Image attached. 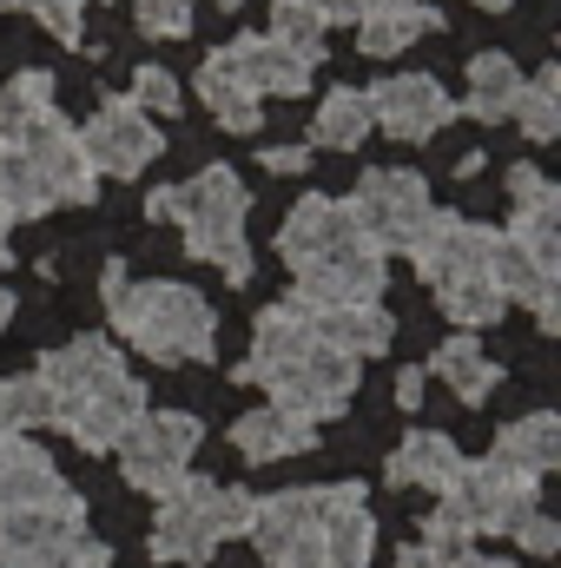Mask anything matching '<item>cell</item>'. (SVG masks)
<instances>
[{"label": "cell", "instance_id": "obj_26", "mask_svg": "<svg viewBox=\"0 0 561 568\" xmlns=\"http://www.w3.org/2000/svg\"><path fill=\"white\" fill-rule=\"evenodd\" d=\"M489 456L542 483V476L561 463V417H555V410H529V417L502 424V429H496V449H489Z\"/></svg>", "mask_w": 561, "mask_h": 568}, {"label": "cell", "instance_id": "obj_33", "mask_svg": "<svg viewBox=\"0 0 561 568\" xmlns=\"http://www.w3.org/2000/svg\"><path fill=\"white\" fill-rule=\"evenodd\" d=\"M265 33L278 40L284 53H297V60H310V67H317V60H324V33H330V27L310 13V0H272V27H265Z\"/></svg>", "mask_w": 561, "mask_h": 568}, {"label": "cell", "instance_id": "obj_27", "mask_svg": "<svg viewBox=\"0 0 561 568\" xmlns=\"http://www.w3.org/2000/svg\"><path fill=\"white\" fill-rule=\"evenodd\" d=\"M429 377H442L449 390H456V404H489V390L502 384V364L469 337V331H456L449 344H436V357L422 364Z\"/></svg>", "mask_w": 561, "mask_h": 568}, {"label": "cell", "instance_id": "obj_7", "mask_svg": "<svg viewBox=\"0 0 561 568\" xmlns=\"http://www.w3.org/2000/svg\"><path fill=\"white\" fill-rule=\"evenodd\" d=\"M0 568H113V549L86 536V503L0 516Z\"/></svg>", "mask_w": 561, "mask_h": 568}, {"label": "cell", "instance_id": "obj_46", "mask_svg": "<svg viewBox=\"0 0 561 568\" xmlns=\"http://www.w3.org/2000/svg\"><path fill=\"white\" fill-rule=\"evenodd\" d=\"M7 258H13V212L0 205V272H7Z\"/></svg>", "mask_w": 561, "mask_h": 568}, {"label": "cell", "instance_id": "obj_12", "mask_svg": "<svg viewBox=\"0 0 561 568\" xmlns=\"http://www.w3.org/2000/svg\"><path fill=\"white\" fill-rule=\"evenodd\" d=\"M192 93H198V106H205L225 133L252 140V133L265 126V87H258V60H252V33L212 47V53L198 60V73H192Z\"/></svg>", "mask_w": 561, "mask_h": 568}, {"label": "cell", "instance_id": "obj_11", "mask_svg": "<svg viewBox=\"0 0 561 568\" xmlns=\"http://www.w3.org/2000/svg\"><path fill=\"white\" fill-rule=\"evenodd\" d=\"M429 212H436L429 205V185H422V172H410V165H370L357 179V192H350V219H357V232L377 252H404Z\"/></svg>", "mask_w": 561, "mask_h": 568}, {"label": "cell", "instance_id": "obj_13", "mask_svg": "<svg viewBox=\"0 0 561 568\" xmlns=\"http://www.w3.org/2000/svg\"><path fill=\"white\" fill-rule=\"evenodd\" d=\"M73 133H80V152H86V165H93L100 179H140L145 165L165 152L159 120L140 113L126 93L100 100V106H93V120H86V126H73Z\"/></svg>", "mask_w": 561, "mask_h": 568}, {"label": "cell", "instance_id": "obj_47", "mask_svg": "<svg viewBox=\"0 0 561 568\" xmlns=\"http://www.w3.org/2000/svg\"><path fill=\"white\" fill-rule=\"evenodd\" d=\"M13 324V291H0V331Z\"/></svg>", "mask_w": 561, "mask_h": 568}, {"label": "cell", "instance_id": "obj_15", "mask_svg": "<svg viewBox=\"0 0 561 568\" xmlns=\"http://www.w3.org/2000/svg\"><path fill=\"white\" fill-rule=\"evenodd\" d=\"M290 304L297 311H330V304H384V284H390V265L370 239L344 245V252H324L310 265L290 272Z\"/></svg>", "mask_w": 561, "mask_h": 568}, {"label": "cell", "instance_id": "obj_8", "mask_svg": "<svg viewBox=\"0 0 561 568\" xmlns=\"http://www.w3.org/2000/svg\"><path fill=\"white\" fill-rule=\"evenodd\" d=\"M496 284L509 304L536 311L542 331L561 324V225H496Z\"/></svg>", "mask_w": 561, "mask_h": 568}, {"label": "cell", "instance_id": "obj_44", "mask_svg": "<svg viewBox=\"0 0 561 568\" xmlns=\"http://www.w3.org/2000/svg\"><path fill=\"white\" fill-rule=\"evenodd\" d=\"M397 568H449V556H436L429 542H410V549H397Z\"/></svg>", "mask_w": 561, "mask_h": 568}, {"label": "cell", "instance_id": "obj_3", "mask_svg": "<svg viewBox=\"0 0 561 568\" xmlns=\"http://www.w3.org/2000/svg\"><path fill=\"white\" fill-rule=\"evenodd\" d=\"M100 297H106L113 337H126L140 357H152V364H212V351H218V311L192 284L133 278L126 258H113L106 278H100Z\"/></svg>", "mask_w": 561, "mask_h": 568}, {"label": "cell", "instance_id": "obj_18", "mask_svg": "<svg viewBox=\"0 0 561 568\" xmlns=\"http://www.w3.org/2000/svg\"><path fill=\"white\" fill-rule=\"evenodd\" d=\"M357 239H364V232H357V219H350V199L310 192V199H297V205L284 212L278 258L297 272V265H310V258H324V252H344V245H357Z\"/></svg>", "mask_w": 561, "mask_h": 568}, {"label": "cell", "instance_id": "obj_10", "mask_svg": "<svg viewBox=\"0 0 561 568\" xmlns=\"http://www.w3.org/2000/svg\"><path fill=\"white\" fill-rule=\"evenodd\" d=\"M198 443H205V424H198V417H185V410H145L140 424L113 443V456H120V476H126L133 489L172 496V489L192 476Z\"/></svg>", "mask_w": 561, "mask_h": 568}, {"label": "cell", "instance_id": "obj_19", "mask_svg": "<svg viewBox=\"0 0 561 568\" xmlns=\"http://www.w3.org/2000/svg\"><path fill=\"white\" fill-rule=\"evenodd\" d=\"M67 476L53 469V456L33 443V436H0V516H20V509H53L67 503Z\"/></svg>", "mask_w": 561, "mask_h": 568}, {"label": "cell", "instance_id": "obj_40", "mask_svg": "<svg viewBox=\"0 0 561 568\" xmlns=\"http://www.w3.org/2000/svg\"><path fill=\"white\" fill-rule=\"evenodd\" d=\"M509 536H516V549H529V556H555L561 549V523L549 516V509H529Z\"/></svg>", "mask_w": 561, "mask_h": 568}, {"label": "cell", "instance_id": "obj_32", "mask_svg": "<svg viewBox=\"0 0 561 568\" xmlns=\"http://www.w3.org/2000/svg\"><path fill=\"white\" fill-rule=\"evenodd\" d=\"M516 126L529 133L536 145H549L561 133V67H536V73H522V100H516Z\"/></svg>", "mask_w": 561, "mask_h": 568}, {"label": "cell", "instance_id": "obj_39", "mask_svg": "<svg viewBox=\"0 0 561 568\" xmlns=\"http://www.w3.org/2000/svg\"><path fill=\"white\" fill-rule=\"evenodd\" d=\"M126 100H133L140 113H178V106H185V87H178V73H165V67H140Z\"/></svg>", "mask_w": 561, "mask_h": 568}, {"label": "cell", "instance_id": "obj_4", "mask_svg": "<svg viewBox=\"0 0 561 568\" xmlns=\"http://www.w3.org/2000/svg\"><path fill=\"white\" fill-rule=\"evenodd\" d=\"M145 212L159 225H178L185 252L218 265L225 284H252V232H245L252 225V192L232 165H205L185 185H159L145 199Z\"/></svg>", "mask_w": 561, "mask_h": 568}, {"label": "cell", "instance_id": "obj_24", "mask_svg": "<svg viewBox=\"0 0 561 568\" xmlns=\"http://www.w3.org/2000/svg\"><path fill=\"white\" fill-rule=\"evenodd\" d=\"M436 27H442V13H436L429 0H377V7L357 20V53L390 60V53L417 47L422 33H436Z\"/></svg>", "mask_w": 561, "mask_h": 568}, {"label": "cell", "instance_id": "obj_49", "mask_svg": "<svg viewBox=\"0 0 561 568\" xmlns=\"http://www.w3.org/2000/svg\"><path fill=\"white\" fill-rule=\"evenodd\" d=\"M218 7H225V13H238V7H245V0H218Z\"/></svg>", "mask_w": 561, "mask_h": 568}, {"label": "cell", "instance_id": "obj_17", "mask_svg": "<svg viewBox=\"0 0 561 568\" xmlns=\"http://www.w3.org/2000/svg\"><path fill=\"white\" fill-rule=\"evenodd\" d=\"M404 258H410V272H417L429 291L442 278H456V272H476V265H496V225H476V219H462V212H429L417 225V239L404 245Z\"/></svg>", "mask_w": 561, "mask_h": 568}, {"label": "cell", "instance_id": "obj_34", "mask_svg": "<svg viewBox=\"0 0 561 568\" xmlns=\"http://www.w3.org/2000/svg\"><path fill=\"white\" fill-rule=\"evenodd\" d=\"M40 424H53L40 377H33V371H20V377H0V436H33Z\"/></svg>", "mask_w": 561, "mask_h": 568}, {"label": "cell", "instance_id": "obj_37", "mask_svg": "<svg viewBox=\"0 0 561 568\" xmlns=\"http://www.w3.org/2000/svg\"><path fill=\"white\" fill-rule=\"evenodd\" d=\"M133 20L145 40H185L198 20V0H133Z\"/></svg>", "mask_w": 561, "mask_h": 568}, {"label": "cell", "instance_id": "obj_35", "mask_svg": "<svg viewBox=\"0 0 561 568\" xmlns=\"http://www.w3.org/2000/svg\"><path fill=\"white\" fill-rule=\"evenodd\" d=\"M252 60H258V87H265V100L272 93H310V80H317V67L310 60H297V53H284L272 33H252Z\"/></svg>", "mask_w": 561, "mask_h": 568}, {"label": "cell", "instance_id": "obj_38", "mask_svg": "<svg viewBox=\"0 0 561 568\" xmlns=\"http://www.w3.org/2000/svg\"><path fill=\"white\" fill-rule=\"evenodd\" d=\"M417 542H429L436 556H462V549L476 542V529L462 523V509H456V503H442V496H436V509L422 516V536H417Z\"/></svg>", "mask_w": 561, "mask_h": 568}, {"label": "cell", "instance_id": "obj_21", "mask_svg": "<svg viewBox=\"0 0 561 568\" xmlns=\"http://www.w3.org/2000/svg\"><path fill=\"white\" fill-rule=\"evenodd\" d=\"M462 449H456V436H442V429H410L397 449H390V483L397 489H429V496H442L456 476H462Z\"/></svg>", "mask_w": 561, "mask_h": 568}, {"label": "cell", "instance_id": "obj_42", "mask_svg": "<svg viewBox=\"0 0 561 568\" xmlns=\"http://www.w3.org/2000/svg\"><path fill=\"white\" fill-rule=\"evenodd\" d=\"M422 384H429L422 364H404V371H397V404H404V410H417L422 404Z\"/></svg>", "mask_w": 561, "mask_h": 568}, {"label": "cell", "instance_id": "obj_41", "mask_svg": "<svg viewBox=\"0 0 561 568\" xmlns=\"http://www.w3.org/2000/svg\"><path fill=\"white\" fill-rule=\"evenodd\" d=\"M370 7H377V0H310V13H317L324 27H357Z\"/></svg>", "mask_w": 561, "mask_h": 568}, {"label": "cell", "instance_id": "obj_20", "mask_svg": "<svg viewBox=\"0 0 561 568\" xmlns=\"http://www.w3.org/2000/svg\"><path fill=\"white\" fill-rule=\"evenodd\" d=\"M377 549V516L357 483H330V516H324V568H370Z\"/></svg>", "mask_w": 561, "mask_h": 568}, {"label": "cell", "instance_id": "obj_43", "mask_svg": "<svg viewBox=\"0 0 561 568\" xmlns=\"http://www.w3.org/2000/svg\"><path fill=\"white\" fill-rule=\"evenodd\" d=\"M310 152L304 145H265V172H304Z\"/></svg>", "mask_w": 561, "mask_h": 568}, {"label": "cell", "instance_id": "obj_5", "mask_svg": "<svg viewBox=\"0 0 561 568\" xmlns=\"http://www.w3.org/2000/svg\"><path fill=\"white\" fill-rule=\"evenodd\" d=\"M100 172L86 165L80 133L67 120H47L33 133H0V205L20 219H47L60 205H93Z\"/></svg>", "mask_w": 561, "mask_h": 568}, {"label": "cell", "instance_id": "obj_2", "mask_svg": "<svg viewBox=\"0 0 561 568\" xmlns=\"http://www.w3.org/2000/svg\"><path fill=\"white\" fill-rule=\"evenodd\" d=\"M53 429H67L86 456H113V443L145 417V384L126 371L113 337H67L33 364Z\"/></svg>", "mask_w": 561, "mask_h": 568}, {"label": "cell", "instance_id": "obj_31", "mask_svg": "<svg viewBox=\"0 0 561 568\" xmlns=\"http://www.w3.org/2000/svg\"><path fill=\"white\" fill-rule=\"evenodd\" d=\"M509 225H561V185L529 159L509 165Z\"/></svg>", "mask_w": 561, "mask_h": 568}, {"label": "cell", "instance_id": "obj_22", "mask_svg": "<svg viewBox=\"0 0 561 568\" xmlns=\"http://www.w3.org/2000/svg\"><path fill=\"white\" fill-rule=\"evenodd\" d=\"M516 100H522V67H516L502 47L476 53L456 113H469V120H482V126H509V120H516Z\"/></svg>", "mask_w": 561, "mask_h": 568}, {"label": "cell", "instance_id": "obj_16", "mask_svg": "<svg viewBox=\"0 0 561 568\" xmlns=\"http://www.w3.org/2000/svg\"><path fill=\"white\" fill-rule=\"evenodd\" d=\"M364 106H370V126H384L404 145L436 140L456 120V100H449V87L436 73H390V80L364 87Z\"/></svg>", "mask_w": 561, "mask_h": 568}, {"label": "cell", "instance_id": "obj_29", "mask_svg": "<svg viewBox=\"0 0 561 568\" xmlns=\"http://www.w3.org/2000/svg\"><path fill=\"white\" fill-rule=\"evenodd\" d=\"M370 140V106H364V87H330L317 100V120H310V145L324 152H357Z\"/></svg>", "mask_w": 561, "mask_h": 568}, {"label": "cell", "instance_id": "obj_14", "mask_svg": "<svg viewBox=\"0 0 561 568\" xmlns=\"http://www.w3.org/2000/svg\"><path fill=\"white\" fill-rule=\"evenodd\" d=\"M536 489H542L536 476H522V469H509V463H496V456H476V463H462V476L442 489V503H456L476 536H509L529 509H542Z\"/></svg>", "mask_w": 561, "mask_h": 568}, {"label": "cell", "instance_id": "obj_30", "mask_svg": "<svg viewBox=\"0 0 561 568\" xmlns=\"http://www.w3.org/2000/svg\"><path fill=\"white\" fill-rule=\"evenodd\" d=\"M60 120V100H53V73L47 67H20L7 87H0V133H33Z\"/></svg>", "mask_w": 561, "mask_h": 568}, {"label": "cell", "instance_id": "obj_1", "mask_svg": "<svg viewBox=\"0 0 561 568\" xmlns=\"http://www.w3.org/2000/svg\"><path fill=\"white\" fill-rule=\"evenodd\" d=\"M232 377L272 390V410H290V417H304V424L317 429V424H330V417L350 410V397H357V384H364V364L344 357V351H330V344L310 331V317L284 297L272 311H258L252 351H245V364H238Z\"/></svg>", "mask_w": 561, "mask_h": 568}, {"label": "cell", "instance_id": "obj_9", "mask_svg": "<svg viewBox=\"0 0 561 568\" xmlns=\"http://www.w3.org/2000/svg\"><path fill=\"white\" fill-rule=\"evenodd\" d=\"M324 516H330V483L272 489V496H252L245 536L272 568H324Z\"/></svg>", "mask_w": 561, "mask_h": 568}, {"label": "cell", "instance_id": "obj_28", "mask_svg": "<svg viewBox=\"0 0 561 568\" xmlns=\"http://www.w3.org/2000/svg\"><path fill=\"white\" fill-rule=\"evenodd\" d=\"M436 304H442V317H449L456 331H482V324H496V317L509 311V297H502V284H496V265H476V272L442 278L436 284Z\"/></svg>", "mask_w": 561, "mask_h": 568}, {"label": "cell", "instance_id": "obj_25", "mask_svg": "<svg viewBox=\"0 0 561 568\" xmlns=\"http://www.w3.org/2000/svg\"><path fill=\"white\" fill-rule=\"evenodd\" d=\"M317 443V429L304 424V417H290V410H272V404H258V410H245L238 424H232V449L245 456V463H278V456H304Z\"/></svg>", "mask_w": 561, "mask_h": 568}, {"label": "cell", "instance_id": "obj_36", "mask_svg": "<svg viewBox=\"0 0 561 568\" xmlns=\"http://www.w3.org/2000/svg\"><path fill=\"white\" fill-rule=\"evenodd\" d=\"M7 13H33L60 47H73V53H86V7L93 0H0Z\"/></svg>", "mask_w": 561, "mask_h": 568}, {"label": "cell", "instance_id": "obj_6", "mask_svg": "<svg viewBox=\"0 0 561 568\" xmlns=\"http://www.w3.org/2000/svg\"><path fill=\"white\" fill-rule=\"evenodd\" d=\"M245 523H252V496L245 489L212 483V476H185L172 496H159L152 556L159 562H212L218 542L245 536Z\"/></svg>", "mask_w": 561, "mask_h": 568}, {"label": "cell", "instance_id": "obj_23", "mask_svg": "<svg viewBox=\"0 0 561 568\" xmlns=\"http://www.w3.org/2000/svg\"><path fill=\"white\" fill-rule=\"evenodd\" d=\"M310 317V331L330 344V351H344V357H384L390 351V337H397V317L384 311V304H330V311H304Z\"/></svg>", "mask_w": 561, "mask_h": 568}, {"label": "cell", "instance_id": "obj_48", "mask_svg": "<svg viewBox=\"0 0 561 568\" xmlns=\"http://www.w3.org/2000/svg\"><path fill=\"white\" fill-rule=\"evenodd\" d=\"M476 7H482V13H509V0H476Z\"/></svg>", "mask_w": 561, "mask_h": 568}, {"label": "cell", "instance_id": "obj_45", "mask_svg": "<svg viewBox=\"0 0 561 568\" xmlns=\"http://www.w3.org/2000/svg\"><path fill=\"white\" fill-rule=\"evenodd\" d=\"M449 568H516L509 556H482V549H462V556H449Z\"/></svg>", "mask_w": 561, "mask_h": 568}]
</instances>
